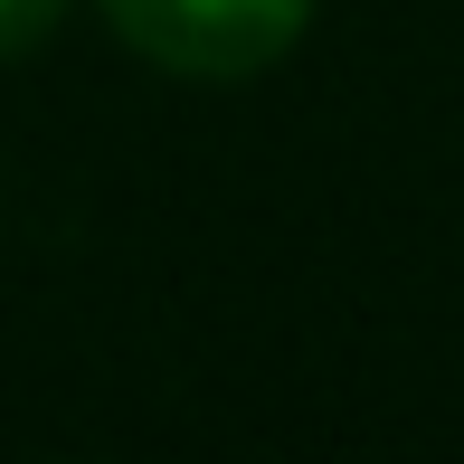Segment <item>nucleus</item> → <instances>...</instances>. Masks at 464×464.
Listing matches in <instances>:
<instances>
[{
    "label": "nucleus",
    "instance_id": "f257e3e1",
    "mask_svg": "<svg viewBox=\"0 0 464 464\" xmlns=\"http://www.w3.org/2000/svg\"><path fill=\"white\" fill-rule=\"evenodd\" d=\"M104 19L152 67L199 76V86H237V76L276 67L294 38H304L313 0H104Z\"/></svg>",
    "mask_w": 464,
    "mask_h": 464
},
{
    "label": "nucleus",
    "instance_id": "f03ea898",
    "mask_svg": "<svg viewBox=\"0 0 464 464\" xmlns=\"http://www.w3.org/2000/svg\"><path fill=\"white\" fill-rule=\"evenodd\" d=\"M57 10H67V0H0V57H29L38 38L57 29Z\"/></svg>",
    "mask_w": 464,
    "mask_h": 464
}]
</instances>
